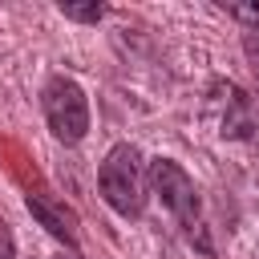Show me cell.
Listing matches in <instances>:
<instances>
[{
  "label": "cell",
  "mask_w": 259,
  "mask_h": 259,
  "mask_svg": "<svg viewBox=\"0 0 259 259\" xmlns=\"http://www.w3.org/2000/svg\"><path fill=\"white\" fill-rule=\"evenodd\" d=\"M97 190L109 202L113 214L121 219H142L146 210V174H142V154L130 142H117L101 166H97Z\"/></svg>",
  "instance_id": "7a4b0ae2"
},
{
  "label": "cell",
  "mask_w": 259,
  "mask_h": 259,
  "mask_svg": "<svg viewBox=\"0 0 259 259\" xmlns=\"http://www.w3.org/2000/svg\"><path fill=\"white\" fill-rule=\"evenodd\" d=\"M40 109H45V121L61 146H77L89 134V97L65 73H53L40 85Z\"/></svg>",
  "instance_id": "3957f363"
},
{
  "label": "cell",
  "mask_w": 259,
  "mask_h": 259,
  "mask_svg": "<svg viewBox=\"0 0 259 259\" xmlns=\"http://www.w3.org/2000/svg\"><path fill=\"white\" fill-rule=\"evenodd\" d=\"M219 134L227 142L259 138V97H251L239 85H227V105H223V117H219Z\"/></svg>",
  "instance_id": "5b68a950"
},
{
  "label": "cell",
  "mask_w": 259,
  "mask_h": 259,
  "mask_svg": "<svg viewBox=\"0 0 259 259\" xmlns=\"http://www.w3.org/2000/svg\"><path fill=\"white\" fill-rule=\"evenodd\" d=\"M146 178H150V190L158 194V202H162V206L174 214V223L182 227V235L206 255L210 243H206V231H202V206H198V186H194V178H190L174 158H154L150 170H146Z\"/></svg>",
  "instance_id": "6da1fadb"
},
{
  "label": "cell",
  "mask_w": 259,
  "mask_h": 259,
  "mask_svg": "<svg viewBox=\"0 0 259 259\" xmlns=\"http://www.w3.org/2000/svg\"><path fill=\"white\" fill-rule=\"evenodd\" d=\"M24 202H28V214L57 239V243H65L69 251H77V239H81V231H77V214H73V206H65L61 198H53L45 186H36V190H28L24 194Z\"/></svg>",
  "instance_id": "277c9868"
},
{
  "label": "cell",
  "mask_w": 259,
  "mask_h": 259,
  "mask_svg": "<svg viewBox=\"0 0 259 259\" xmlns=\"http://www.w3.org/2000/svg\"><path fill=\"white\" fill-rule=\"evenodd\" d=\"M57 259H81V255H77V251H69V255H65V251H61V255H57Z\"/></svg>",
  "instance_id": "30bf717a"
},
{
  "label": "cell",
  "mask_w": 259,
  "mask_h": 259,
  "mask_svg": "<svg viewBox=\"0 0 259 259\" xmlns=\"http://www.w3.org/2000/svg\"><path fill=\"white\" fill-rule=\"evenodd\" d=\"M105 12H109L105 4H61V16H69V20H81V24H97Z\"/></svg>",
  "instance_id": "8992f818"
},
{
  "label": "cell",
  "mask_w": 259,
  "mask_h": 259,
  "mask_svg": "<svg viewBox=\"0 0 259 259\" xmlns=\"http://www.w3.org/2000/svg\"><path fill=\"white\" fill-rule=\"evenodd\" d=\"M227 16L247 20V24H255V32H259V4H231V8H227Z\"/></svg>",
  "instance_id": "ba28073f"
},
{
  "label": "cell",
  "mask_w": 259,
  "mask_h": 259,
  "mask_svg": "<svg viewBox=\"0 0 259 259\" xmlns=\"http://www.w3.org/2000/svg\"><path fill=\"white\" fill-rule=\"evenodd\" d=\"M243 53H247V61H251V73L259 77V32H255V28L243 32Z\"/></svg>",
  "instance_id": "52a82bcc"
},
{
  "label": "cell",
  "mask_w": 259,
  "mask_h": 259,
  "mask_svg": "<svg viewBox=\"0 0 259 259\" xmlns=\"http://www.w3.org/2000/svg\"><path fill=\"white\" fill-rule=\"evenodd\" d=\"M16 255V243H12V231H8V223L0 219V259H12Z\"/></svg>",
  "instance_id": "9c48e42d"
}]
</instances>
